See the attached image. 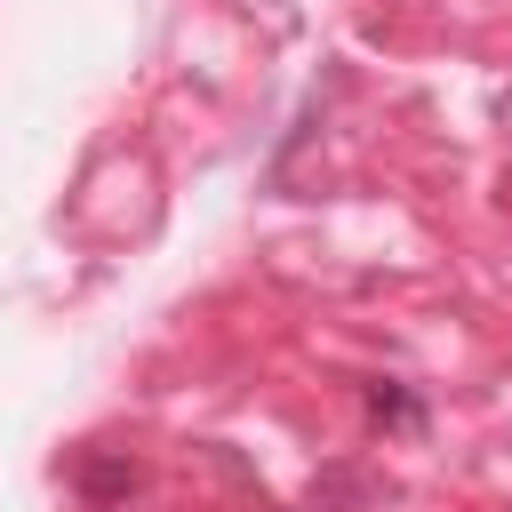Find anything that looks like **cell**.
Segmentation results:
<instances>
[{
  "mask_svg": "<svg viewBox=\"0 0 512 512\" xmlns=\"http://www.w3.org/2000/svg\"><path fill=\"white\" fill-rule=\"evenodd\" d=\"M368 416H376V424H424L416 392H400V384H368Z\"/></svg>",
  "mask_w": 512,
  "mask_h": 512,
  "instance_id": "obj_2",
  "label": "cell"
},
{
  "mask_svg": "<svg viewBox=\"0 0 512 512\" xmlns=\"http://www.w3.org/2000/svg\"><path fill=\"white\" fill-rule=\"evenodd\" d=\"M128 488H136V464H128V456H88V464H80V496H88V504H120Z\"/></svg>",
  "mask_w": 512,
  "mask_h": 512,
  "instance_id": "obj_1",
  "label": "cell"
}]
</instances>
